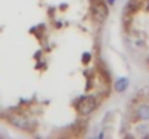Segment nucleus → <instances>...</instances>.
<instances>
[{
  "label": "nucleus",
  "mask_w": 149,
  "mask_h": 139,
  "mask_svg": "<svg viewBox=\"0 0 149 139\" xmlns=\"http://www.w3.org/2000/svg\"><path fill=\"white\" fill-rule=\"evenodd\" d=\"M129 44L132 48H142L143 44H145V41H143V38L139 35V34H135V35H130L129 36Z\"/></svg>",
  "instance_id": "nucleus-6"
},
{
  "label": "nucleus",
  "mask_w": 149,
  "mask_h": 139,
  "mask_svg": "<svg viewBox=\"0 0 149 139\" xmlns=\"http://www.w3.org/2000/svg\"><path fill=\"white\" fill-rule=\"evenodd\" d=\"M96 107H97V101H96V98L93 96H84V97H81L80 101H78V106H77L78 113L83 115V116L90 115L91 112H94Z\"/></svg>",
  "instance_id": "nucleus-2"
},
{
  "label": "nucleus",
  "mask_w": 149,
  "mask_h": 139,
  "mask_svg": "<svg viewBox=\"0 0 149 139\" xmlns=\"http://www.w3.org/2000/svg\"><path fill=\"white\" fill-rule=\"evenodd\" d=\"M7 122H9L12 126H15V128L20 129V131H26V132L32 131L33 126H35V120H33L32 117H29V116L25 115V113H19V112L10 113V115L7 116Z\"/></svg>",
  "instance_id": "nucleus-1"
},
{
  "label": "nucleus",
  "mask_w": 149,
  "mask_h": 139,
  "mask_svg": "<svg viewBox=\"0 0 149 139\" xmlns=\"http://www.w3.org/2000/svg\"><path fill=\"white\" fill-rule=\"evenodd\" d=\"M136 131H138V133L142 135V136H149V120H145L143 123L138 125V126H136Z\"/></svg>",
  "instance_id": "nucleus-7"
},
{
  "label": "nucleus",
  "mask_w": 149,
  "mask_h": 139,
  "mask_svg": "<svg viewBox=\"0 0 149 139\" xmlns=\"http://www.w3.org/2000/svg\"><path fill=\"white\" fill-rule=\"evenodd\" d=\"M91 16H93V19L97 23H101L107 17V7H106V4L101 3V1H94L93 6H91Z\"/></svg>",
  "instance_id": "nucleus-3"
},
{
  "label": "nucleus",
  "mask_w": 149,
  "mask_h": 139,
  "mask_svg": "<svg viewBox=\"0 0 149 139\" xmlns=\"http://www.w3.org/2000/svg\"><path fill=\"white\" fill-rule=\"evenodd\" d=\"M114 1H116V0H107V3H109V4H114Z\"/></svg>",
  "instance_id": "nucleus-9"
},
{
  "label": "nucleus",
  "mask_w": 149,
  "mask_h": 139,
  "mask_svg": "<svg viewBox=\"0 0 149 139\" xmlns=\"http://www.w3.org/2000/svg\"><path fill=\"white\" fill-rule=\"evenodd\" d=\"M127 87H129V80H127L126 77H120V78L114 83V90H116L117 93L126 92Z\"/></svg>",
  "instance_id": "nucleus-5"
},
{
  "label": "nucleus",
  "mask_w": 149,
  "mask_h": 139,
  "mask_svg": "<svg viewBox=\"0 0 149 139\" xmlns=\"http://www.w3.org/2000/svg\"><path fill=\"white\" fill-rule=\"evenodd\" d=\"M135 117L141 122L149 120V103H142L135 110Z\"/></svg>",
  "instance_id": "nucleus-4"
},
{
  "label": "nucleus",
  "mask_w": 149,
  "mask_h": 139,
  "mask_svg": "<svg viewBox=\"0 0 149 139\" xmlns=\"http://www.w3.org/2000/svg\"><path fill=\"white\" fill-rule=\"evenodd\" d=\"M90 58H91V54H90V52H84V54H83V62L87 64V62L90 61Z\"/></svg>",
  "instance_id": "nucleus-8"
}]
</instances>
